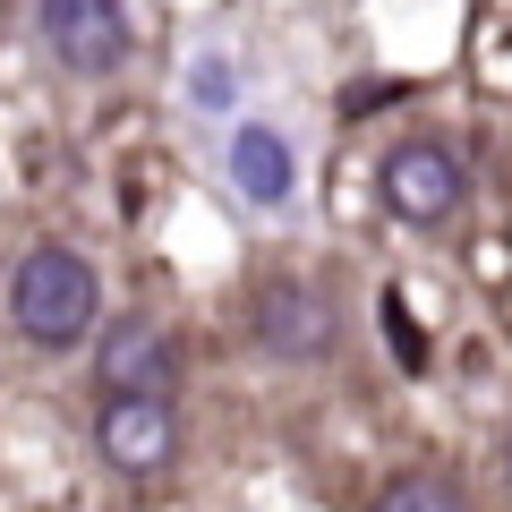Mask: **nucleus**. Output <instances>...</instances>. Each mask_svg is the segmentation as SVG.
Here are the masks:
<instances>
[{
	"instance_id": "9",
	"label": "nucleus",
	"mask_w": 512,
	"mask_h": 512,
	"mask_svg": "<svg viewBox=\"0 0 512 512\" xmlns=\"http://www.w3.org/2000/svg\"><path fill=\"white\" fill-rule=\"evenodd\" d=\"M188 103L222 111V103H231V69H222V60H205V69H188Z\"/></svg>"
},
{
	"instance_id": "6",
	"label": "nucleus",
	"mask_w": 512,
	"mask_h": 512,
	"mask_svg": "<svg viewBox=\"0 0 512 512\" xmlns=\"http://www.w3.org/2000/svg\"><path fill=\"white\" fill-rule=\"evenodd\" d=\"M94 453L120 478H163L180 461V402H154V393H120V402L94 410Z\"/></svg>"
},
{
	"instance_id": "8",
	"label": "nucleus",
	"mask_w": 512,
	"mask_h": 512,
	"mask_svg": "<svg viewBox=\"0 0 512 512\" xmlns=\"http://www.w3.org/2000/svg\"><path fill=\"white\" fill-rule=\"evenodd\" d=\"M367 512H478V504L444 470H402V478H384V487H376V504H367Z\"/></svg>"
},
{
	"instance_id": "11",
	"label": "nucleus",
	"mask_w": 512,
	"mask_h": 512,
	"mask_svg": "<svg viewBox=\"0 0 512 512\" xmlns=\"http://www.w3.org/2000/svg\"><path fill=\"white\" fill-rule=\"evenodd\" d=\"M495 461H504V487H512V427H504V453H495Z\"/></svg>"
},
{
	"instance_id": "3",
	"label": "nucleus",
	"mask_w": 512,
	"mask_h": 512,
	"mask_svg": "<svg viewBox=\"0 0 512 512\" xmlns=\"http://www.w3.org/2000/svg\"><path fill=\"white\" fill-rule=\"evenodd\" d=\"M248 333H256V350L274 367H325L333 342H342V316H333V299L316 291V282L282 274V282H265V291L248 299Z\"/></svg>"
},
{
	"instance_id": "5",
	"label": "nucleus",
	"mask_w": 512,
	"mask_h": 512,
	"mask_svg": "<svg viewBox=\"0 0 512 512\" xmlns=\"http://www.w3.org/2000/svg\"><path fill=\"white\" fill-rule=\"evenodd\" d=\"M35 35L69 77H111L128 60V0H35Z\"/></svg>"
},
{
	"instance_id": "4",
	"label": "nucleus",
	"mask_w": 512,
	"mask_h": 512,
	"mask_svg": "<svg viewBox=\"0 0 512 512\" xmlns=\"http://www.w3.org/2000/svg\"><path fill=\"white\" fill-rule=\"evenodd\" d=\"M180 376H188V350H180V333L154 325V316H120V325H103V342H94V384H103V402H120V393L180 402Z\"/></svg>"
},
{
	"instance_id": "10",
	"label": "nucleus",
	"mask_w": 512,
	"mask_h": 512,
	"mask_svg": "<svg viewBox=\"0 0 512 512\" xmlns=\"http://www.w3.org/2000/svg\"><path fill=\"white\" fill-rule=\"evenodd\" d=\"M384 325H393V350H410V367H427V359H419V325H410V316H402V299L384 308Z\"/></svg>"
},
{
	"instance_id": "1",
	"label": "nucleus",
	"mask_w": 512,
	"mask_h": 512,
	"mask_svg": "<svg viewBox=\"0 0 512 512\" xmlns=\"http://www.w3.org/2000/svg\"><path fill=\"white\" fill-rule=\"evenodd\" d=\"M9 325L35 350H77L103 325V274H94V256L69 248V239H35L9 265Z\"/></svg>"
},
{
	"instance_id": "7",
	"label": "nucleus",
	"mask_w": 512,
	"mask_h": 512,
	"mask_svg": "<svg viewBox=\"0 0 512 512\" xmlns=\"http://www.w3.org/2000/svg\"><path fill=\"white\" fill-rule=\"evenodd\" d=\"M222 163H231V188H239L248 205H265V214H274V205H291V188H299L291 137H282V128H265V120H248V128H239Z\"/></svg>"
},
{
	"instance_id": "2",
	"label": "nucleus",
	"mask_w": 512,
	"mask_h": 512,
	"mask_svg": "<svg viewBox=\"0 0 512 512\" xmlns=\"http://www.w3.org/2000/svg\"><path fill=\"white\" fill-rule=\"evenodd\" d=\"M376 205L402 231H453L461 205H470V163H461L444 137H402V146H384L376 163Z\"/></svg>"
}]
</instances>
